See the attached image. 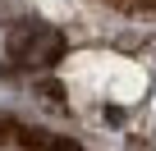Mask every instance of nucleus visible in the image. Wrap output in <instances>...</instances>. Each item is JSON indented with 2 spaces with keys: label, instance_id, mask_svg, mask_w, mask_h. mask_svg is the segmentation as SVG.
<instances>
[{
  "label": "nucleus",
  "instance_id": "nucleus-1",
  "mask_svg": "<svg viewBox=\"0 0 156 151\" xmlns=\"http://www.w3.org/2000/svg\"><path fill=\"white\" fill-rule=\"evenodd\" d=\"M0 151H64V146H46V142L28 137V133H5L0 128Z\"/></svg>",
  "mask_w": 156,
  "mask_h": 151
}]
</instances>
